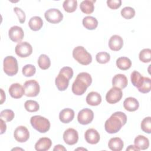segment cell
I'll list each match as a JSON object with an SVG mask.
<instances>
[{
    "label": "cell",
    "instance_id": "f546056e",
    "mask_svg": "<svg viewBox=\"0 0 151 151\" xmlns=\"http://www.w3.org/2000/svg\"><path fill=\"white\" fill-rule=\"evenodd\" d=\"M38 64L42 70H47L51 65V61L48 56L45 54H41L38 59Z\"/></svg>",
    "mask_w": 151,
    "mask_h": 151
},
{
    "label": "cell",
    "instance_id": "74e56055",
    "mask_svg": "<svg viewBox=\"0 0 151 151\" xmlns=\"http://www.w3.org/2000/svg\"><path fill=\"white\" fill-rule=\"evenodd\" d=\"M35 67L32 64H27L22 69V73L25 77H31L35 74Z\"/></svg>",
    "mask_w": 151,
    "mask_h": 151
},
{
    "label": "cell",
    "instance_id": "1f68e13d",
    "mask_svg": "<svg viewBox=\"0 0 151 151\" xmlns=\"http://www.w3.org/2000/svg\"><path fill=\"white\" fill-rule=\"evenodd\" d=\"M142 93H147L151 90V80L149 77H144V80L141 86L137 88Z\"/></svg>",
    "mask_w": 151,
    "mask_h": 151
},
{
    "label": "cell",
    "instance_id": "9c48e42d",
    "mask_svg": "<svg viewBox=\"0 0 151 151\" xmlns=\"http://www.w3.org/2000/svg\"><path fill=\"white\" fill-rule=\"evenodd\" d=\"M44 17L48 22L52 24L59 23L63 18V15L61 12L55 8H51L46 11Z\"/></svg>",
    "mask_w": 151,
    "mask_h": 151
},
{
    "label": "cell",
    "instance_id": "7bdbcfd3",
    "mask_svg": "<svg viewBox=\"0 0 151 151\" xmlns=\"http://www.w3.org/2000/svg\"><path fill=\"white\" fill-rule=\"evenodd\" d=\"M53 150H60V151H62V150H67L63 146V145H57L56 146H55V147H54L53 149Z\"/></svg>",
    "mask_w": 151,
    "mask_h": 151
},
{
    "label": "cell",
    "instance_id": "8992f818",
    "mask_svg": "<svg viewBox=\"0 0 151 151\" xmlns=\"http://www.w3.org/2000/svg\"><path fill=\"white\" fill-rule=\"evenodd\" d=\"M4 71L9 76H13L17 74L18 65L17 59L11 55L6 56L4 59L3 62Z\"/></svg>",
    "mask_w": 151,
    "mask_h": 151
},
{
    "label": "cell",
    "instance_id": "ac0fdd59",
    "mask_svg": "<svg viewBox=\"0 0 151 151\" xmlns=\"http://www.w3.org/2000/svg\"><path fill=\"white\" fill-rule=\"evenodd\" d=\"M128 81L126 76L122 74L115 75L112 79L113 87H116L120 89L124 88L127 85Z\"/></svg>",
    "mask_w": 151,
    "mask_h": 151
},
{
    "label": "cell",
    "instance_id": "2e32d148",
    "mask_svg": "<svg viewBox=\"0 0 151 151\" xmlns=\"http://www.w3.org/2000/svg\"><path fill=\"white\" fill-rule=\"evenodd\" d=\"M84 138L88 143L94 145L97 144L100 140V134L94 129H87L84 134Z\"/></svg>",
    "mask_w": 151,
    "mask_h": 151
},
{
    "label": "cell",
    "instance_id": "ba28073f",
    "mask_svg": "<svg viewBox=\"0 0 151 151\" xmlns=\"http://www.w3.org/2000/svg\"><path fill=\"white\" fill-rule=\"evenodd\" d=\"M15 51L16 54L19 57L25 58L32 54V47L28 42H20L16 45Z\"/></svg>",
    "mask_w": 151,
    "mask_h": 151
},
{
    "label": "cell",
    "instance_id": "ffe728a7",
    "mask_svg": "<svg viewBox=\"0 0 151 151\" xmlns=\"http://www.w3.org/2000/svg\"><path fill=\"white\" fill-rule=\"evenodd\" d=\"M52 145L51 140L48 137L40 138L35 145V149L38 151L48 150Z\"/></svg>",
    "mask_w": 151,
    "mask_h": 151
},
{
    "label": "cell",
    "instance_id": "30bf717a",
    "mask_svg": "<svg viewBox=\"0 0 151 151\" xmlns=\"http://www.w3.org/2000/svg\"><path fill=\"white\" fill-rule=\"evenodd\" d=\"M123 93L120 88L113 87L107 93L106 100L110 104H114L119 101L122 97Z\"/></svg>",
    "mask_w": 151,
    "mask_h": 151
},
{
    "label": "cell",
    "instance_id": "5bb4252c",
    "mask_svg": "<svg viewBox=\"0 0 151 151\" xmlns=\"http://www.w3.org/2000/svg\"><path fill=\"white\" fill-rule=\"evenodd\" d=\"M8 36L11 41L15 42H20L24 36V31L20 27L13 26L8 31Z\"/></svg>",
    "mask_w": 151,
    "mask_h": 151
},
{
    "label": "cell",
    "instance_id": "7402d4cb",
    "mask_svg": "<svg viewBox=\"0 0 151 151\" xmlns=\"http://www.w3.org/2000/svg\"><path fill=\"white\" fill-rule=\"evenodd\" d=\"M134 144L139 150H146L149 146V140L143 135H138L134 139Z\"/></svg>",
    "mask_w": 151,
    "mask_h": 151
},
{
    "label": "cell",
    "instance_id": "d6a6232c",
    "mask_svg": "<svg viewBox=\"0 0 151 151\" xmlns=\"http://www.w3.org/2000/svg\"><path fill=\"white\" fill-rule=\"evenodd\" d=\"M24 107L27 111L29 112H35L39 110L40 106L38 103L34 100H28L24 103Z\"/></svg>",
    "mask_w": 151,
    "mask_h": 151
},
{
    "label": "cell",
    "instance_id": "7c38bea8",
    "mask_svg": "<svg viewBox=\"0 0 151 151\" xmlns=\"http://www.w3.org/2000/svg\"><path fill=\"white\" fill-rule=\"evenodd\" d=\"M15 139L20 143L25 142L29 137V133L25 126H19L17 127L14 133Z\"/></svg>",
    "mask_w": 151,
    "mask_h": 151
},
{
    "label": "cell",
    "instance_id": "cb8c5ba5",
    "mask_svg": "<svg viewBox=\"0 0 151 151\" xmlns=\"http://www.w3.org/2000/svg\"><path fill=\"white\" fill-rule=\"evenodd\" d=\"M95 0H84L83 1L80 5L81 11L86 14H90L93 12L94 9V3Z\"/></svg>",
    "mask_w": 151,
    "mask_h": 151
},
{
    "label": "cell",
    "instance_id": "52a82bcc",
    "mask_svg": "<svg viewBox=\"0 0 151 151\" xmlns=\"http://www.w3.org/2000/svg\"><path fill=\"white\" fill-rule=\"evenodd\" d=\"M25 95L27 97H35L40 91L38 83L35 80H29L25 81L24 84Z\"/></svg>",
    "mask_w": 151,
    "mask_h": 151
},
{
    "label": "cell",
    "instance_id": "603a6c76",
    "mask_svg": "<svg viewBox=\"0 0 151 151\" xmlns=\"http://www.w3.org/2000/svg\"><path fill=\"white\" fill-rule=\"evenodd\" d=\"M86 102L90 106H98L101 102V97L99 93L91 91L87 94L86 97Z\"/></svg>",
    "mask_w": 151,
    "mask_h": 151
},
{
    "label": "cell",
    "instance_id": "e575fe53",
    "mask_svg": "<svg viewBox=\"0 0 151 151\" xmlns=\"http://www.w3.org/2000/svg\"><path fill=\"white\" fill-rule=\"evenodd\" d=\"M96 61L100 64H106L110 60V54L104 51H101L98 52L96 55Z\"/></svg>",
    "mask_w": 151,
    "mask_h": 151
},
{
    "label": "cell",
    "instance_id": "ab89813d",
    "mask_svg": "<svg viewBox=\"0 0 151 151\" xmlns=\"http://www.w3.org/2000/svg\"><path fill=\"white\" fill-rule=\"evenodd\" d=\"M14 11L15 12V14L17 15L19 22L21 24L25 22V18H26L25 12L21 8L18 7H15L14 8Z\"/></svg>",
    "mask_w": 151,
    "mask_h": 151
},
{
    "label": "cell",
    "instance_id": "5b68a950",
    "mask_svg": "<svg viewBox=\"0 0 151 151\" xmlns=\"http://www.w3.org/2000/svg\"><path fill=\"white\" fill-rule=\"evenodd\" d=\"M30 123L33 128L40 133H46L50 128V121L47 118L41 116L37 115L31 117Z\"/></svg>",
    "mask_w": 151,
    "mask_h": 151
},
{
    "label": "cell",
    "instance_id": "f6af8a7d",
    "mask_svg": "<svg viewBox=\"0 0 151 151\" xmlns=\"http://www.w3.org/2000/svg\"><path fill=\"white\" fill-rule=\"evenodd\" d=\"M126 150H139L134 145H129L128 147H127Z\"/></svg>",
    "mask_w": 151,
    "mask_h": 151
},
{
    "label": "cell",
    "instance_id": "4dcf8cb0",
    "mask_svg": "<svg viewBox=\"0 0 151 151\" xmlns=\"http://www.w3.org/2000/svg\"><path fill=\"white\" fill-rule=\"evenodd\" d=\"M63 6L67 12H73L77 9V1L76 0H65L63 4Z\"/></svg>",
    "mask_w": 151,
    "mask_h": 151
},
{
    "label": "cell",
    "instance_id": "f35d334b",
    "mask_svg": "<svg viewBox=\"0 0 151 151\" xmlns=\"http://www.w3.org/2000/svg\"><path fill=\"white\" fill-rule=\"evenodd\" d=\"M14 113L12 110L5 109L1 112V119H4L6 122H11L14 118Z\"/></svg>",
    "mask_w": 151,
    "mask_h": 151
},
{
    "label": "cell",
    "instance_id": "ee69618b",
    "mask_svg": "<svg viewBox=\"0 0 151 151\" xmlns=\"http://www.w3.org/2000/svg\"><path fill=\"white\" fill-rule=\"evenodd\" d=\"M0 90H1V104H2L4 102V101L5 100V94L4 90L2 88H1Z\"/></svg>",
    "mask_w": 151,
    "mask_h": 151
},
{
    "label": "cell",
    "instance_id": "d6986e66",
    "mask_svg": "<svg viewBox=\"0 0 151 151\" xmlns=\"http://www.w3.org/2000/svg\"><path fill=\"white\" fill-rule=\"evenodd\" d=\"M74 117V111L73 109L66 108L62 110L59 114L60 120L63 123H68Z\"/></svg>",
    "mask_w": 151,
    "mask_h": 151
},
{
    "label": "cell",
    "instance_id": "bcb514c9",
    "mask_svg": "<svg viewBox=\"0 0 151 151\" xmlns=\"http://www.w3.org/2000/svg\"><path fill=\"white\" fill-rule=\"evenodd\" d=\"M76 150H87V149H84V148H77V149H76Z\"/></svg>",
    "mask_w": 151,
    "mask_h": 151
},
{
    "label": "cell",
    "instance_id": "f1b7e54d",
    "mask_svg": "<svg viewBox=\"0 0 151 151\" xmlns=\"http://www.w3.org/2000/svg\"><path fill=\"white\" fill-rule=\"evenodd\" d=\"M130 78L132 84L138 88L142 84L144 80V77H143L139 72L134 70L131 74Z\"/></svg>",
    "mask_w": 151,
    "mask_h": 151
},
{
    "label": "cell",
    "instance_id": "9a60e30c",
    "mask_svg": "<svg viewBox=\"0 0 151 151\" xmlns=\"http://www.w3.org/2000/svg\"><path fill=\"white\" fill-rule=\"evenodd\" d=\"M10 96L14 99H20L25 94L24 87L19 83L12 84L8 90Z\"/></svg>",
    "mask_w": 151,
    "mask_h": 151
},
{
    "label": "cell",
    "instance_id": "b9f144b4",
    "mask_svg": "<svg viewBox=\"0 0 151 151\" xmlns=\"http://www.w3.org/2000/svg\"><path fill=\"white\" fill-rule=\"evenodd\" d=\"M0 122H1V134H2L4 132H5L6 129V125L2 119H0Z\"/></svg>",
    "mask_w": 151,
    "mask_h": 151
},
{
    "label": "cell",
    "instance_id": "4316f807",
    "mask_svg": "<svg viewBox=\"0 0 151 151\" xmlns=\"http://www.w3.org/2000/svg\"><path fill=\"white\" fill-rule=\"evenodd\" d=\"M28 25L31 30L34 31H38L42 28L43 25L42 19L38 16L32 17L29 21Z\"/></svg>",
    "mask_w": 151,
    "mask_h": 151
},
{
    "label": "cell",
    "instance_id": "836d02e7",
    "mask_svg": "<svg viewBox=\"0 0 151 151\" xmlns=\"http://www.w3.org/2000/svg\"><path fill=\"white\" fill-rule=\"evenodd\" d=\"M139 60L145 63H149L151 60V50L150 48H145L140 51L139 53Z\"/></svg>",
    "mask_w": 151,
    "mask_h": 151
},
{
    "label": "cell",
    "instance_id": "e0dca14e",
    "mask_svg": "<svg viewBox=\"0 0 151 151\" xmlns=\"http://www.w3.org/2000/svg\"><path fill=\"white\" fill-rule=\"evenodd\" d=\"M123 38L118 35H112L109 41V47L112 51H119L123 47Z\"/></svg>",
    "mask_w": 151,
    "mask_h": 151
},
{
    "label": "cell",
    "instance_id": "484cf974",
    "mask_svg": "<svg viewBox=\"0 0 151 151\" xmlns=\"http://www.w3.org/2000/svg\"><path fill=\"white\" fill-rule=\"evenodd\" d=\"M83 25L85 28L89 30L95 29L98 26V21L91 16H87L83 19Z\"/></svg>",
    "mask_w": 151,
    "mask_h": 151
},
{
    "label": "cell",
    "instance_id": "4fadbf2b",
    "mask_svg": "<svg viewBox=\"0 0 151 151\" xmlns=\"http://www.w3.org/2000/svg\"><path fill=\"white\" fill-rule=\"evenodd\" d=\"M63 139L65 143L68 145H75L78 140V134L76 130L69 128L64 131Z\"/></svg>",
    "mask_w": 151,
    "mask_h": 151
},
{
    "label": "cell",
    "instance_id": "d4e9b609",
    "mask_svg": "<svg viewBox=\"0 0 151 151\" xmlns=\"http://www.w3.org/2000/svg\"><path fill=\"white\" fill-rule=\"evenodd\" d=\"M108 146L111 150L120 151L123 148L124 143L120 137H113L109 140Z\"/></svg>",
    "mask_w": 151,
    "mask_h": 151
},
{
    "label": "cell",
    "instance_id": "277c9868",
    "mask_svg": "<svg viewBox=\"0 0 151 151\" xmlns=\"http://www.w3.org/2000/svg\"><path fill=\"white\" fill-rule=\"evenodd\" d=\"M73 58L80 64L87 65L92 61L91 55L82 46H77L73 51Z\"/></svg>",
    "mask_w": 151,
    "mask_h": 151
},
{
    "label": "cell",
    "instance_id": "8fae6325",
    "mask_svg": "<svg viewBox=\"0 0 151 151\" xmlns=\"http://www.w3.org/2000/svg\"><path fill=\"white\" fill-rule=\"evenodd\" d=\"M94 118L93 111L88 108H85L80 110L77 116V120L80 124L86 125L90 123Z\"/></svg>",
    "mask_w": 151,
    "mask_h": 151
},
{
    "label": "cell",
    "instance_id": "8d00e7d4",
    "mask_svg": "<svg viewBox=\"0 0 151 151\" xmlns=\"http://www.w3.org/2000/svg\"><path fill=\"white\" fill-rule=\"evenodd\" d=\"M141 129L145 133L150 134L151 133V117H146L141 122Z\"/></svg>",
    "mask_w": 151,
    "mask_h": 151
},
{
    "label": "cell",
    "instance_id": "7a4b0ae2",
    "mask_svg": "<svg viewBox=\"0 0 151 151\" xmlns=\"http://www.w3.org/2000/svg\"><path fill=\"white\" fill-rule=\"evenodd\" d=\"M92 83V78L90 74L86 72L79 73L73 82L72 85V91L77 96L83 94L87 87H88Z\"/></svg>",
    "mask_w": 151,
    "mask_h": 151
},
{
    "label": "cell",
    "instance_id": "44dd1931",
    "mask_svg": "<svg viewBox=\"0 0 151 151\" xmlns=\"http://www.w3.org/2000/svg\"><path fill=\"white\" fill-rule=\"evenodd\" d=\"M124 108L128 111H134L139 107V103L137 99L134 97H129L126 98L123 102Z\"/></svg>",
    "mask_w": 151,
    "mask_h": 151
},
{
    "label": "cell",
    "instance_id": "83f0119b",
    "mask_svg": "<svg viewBox=\"0 0 151 151\" xmlns=\"http://www.w3.org/2000/svg\"><path fill=\"white\" fill-rule=\"evenodd\" d=\"M117 67L122 70H127L131 67V60L126 57H120L116 60Z\"/></svg>",
    "mask_w": 151,
    "mask_h": 151
},
{
    "label": "cell",
    "instance_id": "6da1fadb",
    "mask_svg": "<svg viewBox=\"0 0 151 151\" xmlns=\"http://www.w3.org/2000/svg\"><path fill=\"white\" fill-rule=\"evenodd\" d=\"M127 122L126 115L122 111H116L106 121L104 124L105 130L110 133L118 132Z\"/></svg>",
    "mask_w": 151,
    "mask_h": 151
},
{
    "label": "cell",
    "instance_id": "3957f363",
    "mask_svg": "<svg viewBox=\"0 0 151 151\" xmlns=\"http://www.w3.org/2000/svg\"><path fill=\"white\" fill-rule=\"evenodd\" d=\"M73 76V70L70 67H63L55 80V83L60 91L65 90L69 84V81Z\"/></svg>",
    "mask_w": 151,
    "mask_h": 151
},
{
    "label": "cell",
    "instance_id": "60d3db41",
    "mask_svg": "<svg viewBox=\"0 0 151 151\" xmlns=\"http://www.w3.org/2000/svg\"><path fill=\"white\" fill-rule=\"evenodd\" d=\"M107 4L110 8L112 9H116L121 6L122 1L121 0H108L107 1Z\"/></svg>",
    "mask_w": 151,
    "mask_h": 151
},
{
    "label": "cell",
    "instance_id": "d590c367",
    "mask_svg": "<svg viewBox=\"0 0 151 151\" xmlns=\"http://www.w3.org/2000/svg\"><path fill=\"white\" fill-rule=\"evenodd\" d=\"M121 15L125 19H130L135 15V10L130 6H126L121 10Z\"/></svg>",
    "mask_w": 151,
    "mask_h": 151
}]
</instances>
